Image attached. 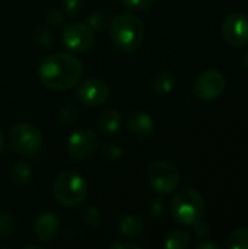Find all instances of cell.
<instances>
[{
	"mask_svg": "<svg viewBox=\"0 0 248 249\" xmlns=\"http://www.w3.org/2000/svg\"><path fill=\"white\" fill-rule=\"evenodd\" d=\"M83 74L82 63L66 53H54L45 57L38 69L39 80L53 90H69L76 86Z\"/></svg>",
	"mask_w": 248,
	"mask_h": 249,
	"instance_id": "obj_1",
	"label": "cell"
},
{
	"mask_svg": "<svg viewBox=\"0 0 248 249\" xmlns=\"http://www.w3.org/2000/svg\"><path fill=\"white\" fill-rule=\"evenodd\" d=\"M110 36L113 44L123 53L136 51L145 38L143 22L130 13H121L110 22Z\"/></svg>",
	"mask_w": 248,
	"mask_h": 249,
	"instance_id": "obj_2",
	"label": "cell"
},
{
	"mask_svg": "<svg viewBox=\"0 0 248 249\" xmlns=\"http://www.w3.org/2000/svg\"><path fill=\"white\" fill-rule=\"evenodd\" d=\"M206 204L203 196L193 190L184 188L175 194L171 203L172 217L183 226H193L205 216Z\"/></svg>",
	"mask_w": 248,
	"mask_h": 249,
	"instance_id": "obj_3",
	"label": "cell"
},
{
	"mask_svg": "<svg viewBox=\"0 0 248 249\" xmlns=\"http://www.w3.org/2000/svg\"><path fill=\"white\" fill-rule=\"evenodd\" d=\"M88 194L85 178L76 171H64L58 174L53 184V196L64 207L80 206Z\"/></svg>",
	"mask_w": 248,
	"mask_h": 249,
	"instance_id": "obj_4",
	"label": "cell"
},
{
	"mask_svg": "<svg viewBox=\"0 0 248 249\" xmlns=\"http://www.w3.org/2000/svg\"><path fill=\"white\" fill-rule=\"evenodd\" d=\"M10 149L19 156H34L42 147L41 130L29 123H18L7 133Z\"/></svg>",
	"mask_w": 248,
	"mask_h": 249,
	"instance_id": "obj_5",
	"label": "cell"
},
{
	"mask_svg": "<svg viewBox=\"0 0 248 249\" xmlns=\"http://www.w3.org/2000/svg\"><path fill=\"white\" fill-rule=\"evenodd\" d=\"M180 169L167 160L153 162L148 169V182L158 194H170L180 185Z\"/></svg>",
	"mask_w": 248,
	"mask_h": 249,
	"instance_id": "obj_6",
	"label": "cell"
},
{
	"mask_svg": "<svg viewBox=\"0 0 248 249\" xmlns=\"http://www.w3.org/2000/svg\"><path fill=\"white\" fill-rule=\"evenodd\" d=\"M61 38L67 50L82 54L92 48L95 41V32L88 23L73 22L64 28Z\"/></svg>",
	"mask_w": 248,
	"mask_h": 249,
	"instance_id": "obj_7",
	"label": "cell"
},
{
	"mask_svg": "<svg viewBox=\"0 0 248 249\" xmlns=\"http://www.w3.org/2000/svg\"><path fill=\"white\" fill-rule=\"evenodd\" d=\"M227 86L225 76L215 69H209L197 74L194 80V93L202 101H212L218 98Z\"/></svg>",
	"mask_w": 248,
	"mask_h": 249,
	"instance_id": "obj_8",
	"label": "cell"
},
{
	"mask_svg": "<svg viewBox=\"0 0 248 249\" xmlns=\"http://www.w3.org/2000/svg\"><path fill=\"white\" fill-rule=\"evenodd\" d=\"M222 36L232 47H244L248 44V15L234 12L222 22Z\"/></svg>",
	"mask_w": 248,
	"mask_h": 249,
	"instance_id": "obj_9",
	"label": "cell"
},
{
	"mask_svg": "<svg viewBox=\"0 0 248 249\" xmlns=\"http://www.w3.org/2000/svg\"><path fill=\"white\" fill-rule=\"evenodd\" d=\"M98 142V136L91 128L77 130L67 140V153L75 160H85L92 156Z\"/></svg>",
	"mask_w": 248,
	"mask_h": 249,
	"instance_id": "obj_10",
	"label": "cell"
},
{
	"mask_svg": "<svg viewBox=\"0 0 248 249\" xmlns=\"http://www.w3.org/2000/svg\"><path fill=\"white\" fill-rule=\"evenodd\" d=\"M108 96L110 88L101 79H86L77 88V98L86 107H99L107 102Z\"/></svg>",
	"mask_w": 248,
	"mask_h": 249,
	"instance_id": "obj_11",
	"label": "cell"
},
{
	"mask_svg": "<svg viewBox=\"0 0 248 249\" xmlns=\"http://www.w3.org/2000/svg\"><path fill=\"white\" fill-rule=\"evenodd\" d=\"M60 229V222L57 219V216L54 213H41L34 223V235L35 238L45 244L53 241Z\"/></svg>",
	"mask_w": 248,
	"mask_h": 249,
	"instance_id": "obj_12",
	"label": "cell"
},
{
	"mask_svg": "<svg viewBox=\"0 0 248 249\" xmlns=\"http://www.w3.org/2000/svg\"><path fill=\"white\" fill-rule=\"evenodd\" d=\"M153 120L149 114L143 111H136L129 115L127 120V130L130 134L136 137H148L153 131Z\"/></svg>",
	"mask_w": 248,
	"mask_h": 249,
	"instance_id": "obj_13",
	"label": "cell"
},
{
	"mask_svg": "<svg viewBox=\"0 0 248 249\" xmlns=\"http://www.w3.org/2000/svg\"><path fill=\"white\" fill-rule=\"evenodd\" d=\"M121 125V114L114 109V108H110V109H105L99 118H98V127L102 133L108 134V136H113L118 131Z\"/></svg>",
	"mask_w": 248,
	"mask_h": 249,
	"instance_id": "obj_14",
	"label": "cell"
},
{
	"mask_svg": "<svg viewBox=\"0 0 248 249\" xmlns=\"http://www.w3.org/2000/svg\"><path fill=\"white\" fill-rule=\"evenodd\" d=\"M143 229V219L137 214H127L120 222V232L127 238H139Z\"/></svg>",
	"mask_w": 248,
	"mask_h": 249,
	"instance_id": "obj_15",
	"label": "cell"
},
{
	"mask_svg": "<svg viewBox=\"0 0 248 249\" xmlns=\"http://www.w3.org/2000/svg\"><path fill=\"white\" fill-rule=\"evenodd\" d=\"M174 86H175V79L168 71L156 73L152 77V88H153L155 92H158L161 95H167V93L172 92Z\"/></svg>",
	"mask_w": 248,
	"mask_h": 249,
	"instance_id": "obj_16",
	"label": "cell"
},
{
	"mask_svg": "<svg viewBox=\"0 0 248 249\" xmlns=\"http://www.w3.org/2000/svg\"><path fill=\"white\" fill-rule=\"evenodd\" d=\"M191 238L184 231H174L167 235L164 241V247L167 249H186L189 248Z\"/></svg>",
	"mask_w": 248,
	"mask_h": 249,
	"instance_id": "obj_17",
	"label": "cell"
},
{
	"mask_svg": "<svg viewBox=\"0 0 248 249\" xmlns=\"http://www.w3.org/2000/svg\"><path fill=\"white\" fill-rule=\"evenodd\" d=\"M31 177H32V171H31V168L26 163H18V165H15L12 168L10 174H9L10 182H13L18 187L28 184L29 179H31Z\"/></svg>",
	"mask_w": 248,
	"mask_h": 249,
	"instance_id": "obj_18",
	"label": "cell"
},
{
	"mask_svg": "<svg viewBox=\"0 0 248 249\" xmlns=\"http://www.w3.org/2000/svg\"><path fill=\"white\" fill-rule=\"evenodd\" d=\"M227 248L248 249V228H241L234 231L227 241Z\"/></svg>",
	"mask_w": 248,
	"mask_h": 249,
	"instance_id": "obj_19",
	"label": "cell"
},
{
	"mask_svg": "<svg viewBox=\"0 0 248 249\" xmlns=\"http://www.w3.org/2000/svg\"><path fill=\"white\" fill-rule=\"evenodd\" d=\"M34 41L44 48H51L54 45V34L48 26L39 25L34 29Z\"/></svg>",
	"mask_w": 248,
	"mask_h": 249,
	"instance_id": "obj_20",
	"label": "cell"
},
{
	"mask_svg": "<svg viewBox=\"0 0 248 249\" xmlns=\"http://www.w3.org/2000/svg\"><path fill=\"white\" fill-rule=\"evenodd\" d=\"M82 220L89 228H101L104 217H102V213L98 207L88 206V207H85V210L82 213Z\"/></svg>",
	"mask_w": 248,
	"mask_h": 249,
	"instance_id": "obj_21",
	"label": "cell"
},
{
	"mask_svg": "<svg viewBox=\"0 0 248 249\" xmlns=\"http://www.w3.org/2000/svg\"><path fill=\"white\" fill-rule=\"evenodd\" d=\"M16 226H18V220L12 213L9 212L1 213L0 214V239L9 238L16 231Z\"/></svg>",
	"mask_w": 248,
	"mask_h": 249,
	"instance_id": "obj_22",
	"label": "cell"
},
{
	"mask_svg": "<svg viewBox=\"0 0 248 249\" xmlns=\"http://www.w3.org/2000/svg\"><path fill=\"white\" fill-rule=\"evenodd\" d=\"M80 117V111L76 105L72 104H66L58 109L57 118L61 124H73L77 121V118Z\"/></svg>",
	"mask_w": 248,
	"mask_h": 249,
	"instance_id": "obj_23",
	"label": "cell"
},
{
	"mask_svg": "<svg viewBox=\"0 0 248 249\" xmlns=\"http://www.w3.org/2000/svg\"><path fill=\"white\" fill-rule=\"evenodd\" d=\"M88 25L92 28L94 32H102L110 26L108 16L102 12H95L88 18Z\"/></svg>",
	"mask_w": 248,
	"mask_h": 249,
	"instance_id": "obj_24",
	"label": "cell"
},
{
	"mask_svg": "<svg viewBox=\"0 0 248 249\" xmlns=\"http://www.w3.org/2000/svg\"><path fill=\"white\" fill-rule=\"evenodd\" d=\"M121 3L124 4V7L134 10V12H143L148 10L149 7H152L156 0H121Z\"/></svg>",
	"mask_w": 248,
	"mask_h": 249,
	"instance_id": "obj_25",
	"label": "cell"
},
{
	"mask_svg": "<svg viewBox=\"0 0 248 249\" xmlns=\"http://www.w3.org/2000/svg\"><path fill=\"white\" fill-rule=\"evenodd\" d=\"M121 155H123V150L114 143H107L102 147V156L107 158L108 160H118Z\"/></svg>",
	"mask_w": 248,
	"mask_h": 249,
	"instance_id": "obj_26",
	"label": "cell"
},
{
	"mask_svg": "<svg viewBox=\"0 0 248 249\" xmlns=\"http://www.w3.org/2000/svg\"><path fill=\"white\" fill-rule=\"evenodd\" d=\"M47 22L50 26L57 28V26H61L64 23V16L58 9H50L47 12Z\"/></svg>",
	"mask_w": 248,
	"mask_h": 249,
	"instance_id": "obj_27",
	"label": "cell"
},
{
	"mask_svg": "<svg viewBox=\"0 0 248 249\" xmlns=\"http://www.w3.org/2000/svg\"><path fill=\"white\" fill-rule=\"evenodd\" d=\"M85 0H63V7L69 15H77L83 9Z\"/></svg>",
	"mask_w": 248,
	"mask_h": 249,
	"instance_id": "obj_28",
	"label": "cell"
},
{
	"mask_svg": "<svg viewBox=\"0 0 248 249\" xmlns=\"http://www.w3.org/2000/svg\"><path fill=\"white\" fill-rule=\"evenodd\" d=\"M149 213L153 217H161L164 214V201L161 198H153L149 203Z\"/></svg>",
	"mask_w": 248,
	"mask_h": 249,
	"instance_id": "obj_29",
	"label": "cell"
},
{
	"mask_svg": "<svg viewBox=\"0 0 248 249\" xmlns=\"http://www.w3.org/2000/svg\"><path fill=\"white\" fill-rule=\"evenodd\" d=\"M193 226H194L196 233H197V236H199V238H206V236L209 235V228H208V225L202 223V220H200V222H197V223H196V225H193Z\"/></svg>",
	"mask_w": 248,
	"mask_h": 249,
	"instance_id": "obj_30",
	"label": "cell"
},
{
	"mask_svg": "<svg viewBox=\"0 0 248 249\" xmlns=\"http://www.w3.org/2000/svg\"><path fill=\"white\" fill-rule=\"evenodd\" d=\"M111 249H140L142 247L133 242H115L113 245H110Z\"/></svg>",
	"mask_w": 248,
	"mask_h": 249,
	"instance_id": "obj_31",
	"label": "cell"
},
{
	"mask_svg": "<svg viewBox=\"0 0 248 249\" xmlns=\"http://www.w3.org/2000/svg\"><path fill=\"white\" fill-rule=\"evenodd\" d=\"M197 248H199V249H219V248H221V245H219L218 242H212V241H205V242L199 244V245H197Z\"/></svg>",
	"mask_w": 248,
	"mask_h": 249,
	"instance_id": "obj_32",
	"label": "cell"
},
{
	"mask_svg": "<svg viewBox=\"0 0 248 249\" xmlns=\"http://www.w3.org/2000/svg\"><path fill=\"white\" fill-rule=\"evenodd\" d=\"M23 249H42V247L37 244H28V245H23Z\"/></svg>",
	"mask_w": 248,
	"mask_h": 249,
	"instance_id": "obj_33",
	"label": "cell"
},
{
	"mask_svg": "<svg viewBox=\"0 0 248 249\" xmlns=\"http://www.w3.org/2000/svg\"><path fill=\"white\" fill-rule=\"evenodd\" d=\"M243 64H244V67L248 70V50L243 54Z\"/></svg>",
	"mask_w": 248,
	"mask_h": 249,
	"instance_id": "obj_34",
	"label": "cell"
},
{
	"mask_svg": "<svg viewBox=\"0 0 248 249\" xmlns=\"http://www.w3.org/2000/svg\"><path fill=\"white\" fill-rule=\"evenodd\" d=\"M3 147H4V139H3V136H1V133H0V153H1V150H3Z\"/></svg>",
	"mask_w": 248,
	"mask_h": 249,
	"instance_id": "obj_35",
	"label": "cell"
}]
</instances>
